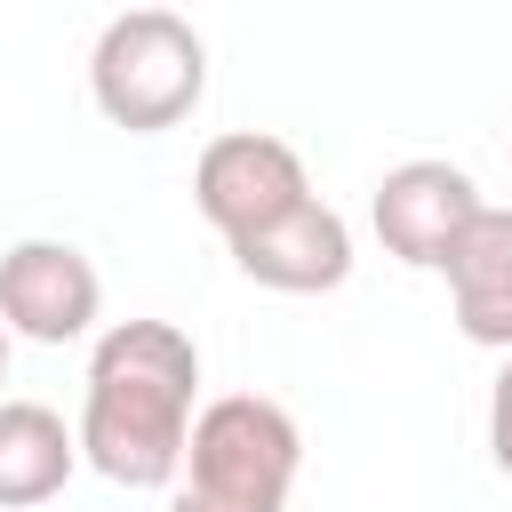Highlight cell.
Wrapping results in <instances>:
<instances>
[{"mask_svg":"<svg viewBox=\"0 0 512 512\" xmlns=\"http://www.w3.org/2000/svg\"><path fill=\"white\" fill-rule=\"evenodd\" d=\"M192 384L200 352L176 320H112L88 352V400H80V456L120 488H160L184 472L192 432Z\"/></svg>","mask_w":512,"mask_h":512,"instance_id":"obj_1","label":"cell"},{"mask_svg":"<svg viewBox=\"0 0 512 512\" xmlns=\"http://www.w3.org/2000/svg\"><path fill=\"white\" fill-rule=\"evenodd\" d=\"M296 416L264 392H224L184 432V488L176 512H288L296 480Z\"/></svg>","mask_w":512,"mask_h":512,"instance_id":"obj_2","label":"cell"},{"mask_svg":"<svg viewBox=\"0 0 512 512\" xmlns=\"http://www.w3.org/2000/svg\"><path fill=\"white\" fill-rule=\"evenodd\" d=\"M88 80H96V104L120 128L152 136V128H176L200 104V88H208V40H200V24L184 8L136 0V8H120L96 32Z\"/></svg>","mask_w":512,"mask_h":512,"instance_id":"obj_3","label":"cell"},{"mask_svg":"<svg viewBox=\"0 0 512 512\" xmlns=\"http://www.w3.org/2000/svg\"><path fill=\"white\" fill-rule=\"evenodd\" d=\"M304 192H312V184H304V152H296L288 136H272V128H224V136L200 144L192 200H200V216H208L224 240L272 224V216L296 208Z\"/></svg>","mask_w":512,"mask_h":512,"instance_id":"obj_4","label":"cell"},{"mask_svg":"<svg viewBox=\"0 0 512 512\" xmlns=\"http://www.w3.org/2000/svg\"><path fill=\"white\" fill-rule=\"evenodd\" d=\"M488 200L472 192V176L456 168V160H400V168H384V184H376V240L400 256V264H424V272H440V256L456 248V232L480 216Z\"/></svg>","mask_w":512,"mask_h":512,"instance_id":"obj_5","label":"cell"},{"mask_svg":"<svg viewBox=\"0 0 512 512\" xmlns=\"http://www.w3.org/2000/svg\"><path fill=\"white\" fill-rule=\"evenodd\" d=\"M96 304H104V280L72 240H16L0 256V328L72 344L96 320Z\"/></svg>","mask_w":512,"mask_h":512,"instance_id":"obj_6","label":"cell"},{"mask_svg":"<svg viewBox=\"0 0 512 512\" xmlns=\"http://www.w3.org/2000/svg\"><path fill=\"white\" fill-rule=\"evenodd\" d=\"M232 264H240L248 280H264V288L320 296V288H336V280L352 272V224H344L320 192H304V200L280 208L272 224L240 232V240H232Z\"/></svg>","mask_w":512,"mask_h":512,"instance_id":"obj_7","label":"cell"},{"mask_svg":"<svg viewBox=\"0 0 512 512\" xmlns=\"http://www.w3.org/2000/svg\"><path fill=\"white\" fill-rule=\"evenodd\" d=\"M448 272V304H456V328L472 344H504L512 352V208H480L456 248L440 256Z\"/></svg>","mask_w":512,"mask_h":512,"instance_id":"obj_8","label":"cell"},{"mask_svg":"<svg viewBox=\"0 0 512 512\" xmlns=\"http://www.w3.org/2000/svg\"><path fill=\"white\" fill-rule=\"evenodd\" d=\"M80 464V440L48 400H0V504H48Z\"/></svg>","mask_w":512,"mask_h":512,"instance_id":"obj_9","label":"cell"},{"mask_svg":"<svg viewBox=\"0 0 512 512\" xmlns=\"http://www.w3.org/2000/svg\"><path fill=\"white\" fill-rule=\"evenodd\" d=\"M488 448H496V464L512 472V352H504V368H496V392H488Z\"/></svg>","mask_w":512,"mask_h":512,"instance_id":"obj_10","label":"cell"},{"mask_svg":"<svg viewBox=\"0 0 512 512\" xmlns=\"http://www.w3.org/2000/svg\"><path fill=\"white\" fill-rule=\"evenodd\" d=\"M0 376H8V328H0Z\"/></svg>","mask_w":512,"mask_h":512,"instance_id":"obj_11","label":"cell"}]
</instances>
